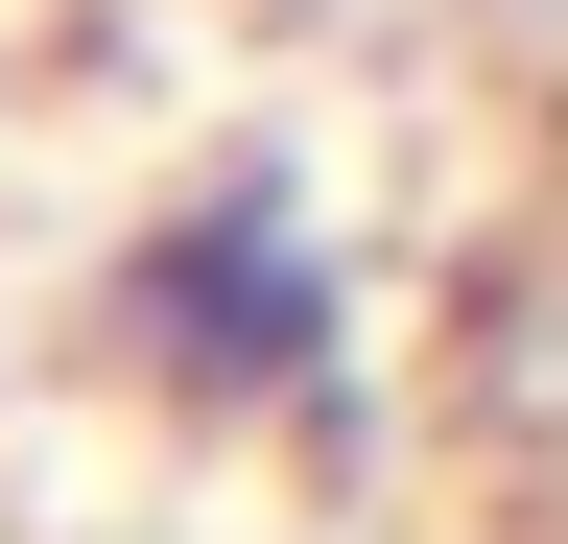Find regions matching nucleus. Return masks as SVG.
I'll return each instance as SVG.
<instances>
[{"instance_id":"1","label":"nucleus","mask_w":568,"mask_h":544,"mask_svg":"<svg viewBox=\"0 0 568 544\" xmlns=\"http://www.w3.org/2000/svg\"><path fill=\"white\" fill-rule=\"evenodd\" d=\"M95 379L190 450H355L379 427V237H355V189L284 166V143H190L95 237Z\"/></svg>"}]
</instances>
